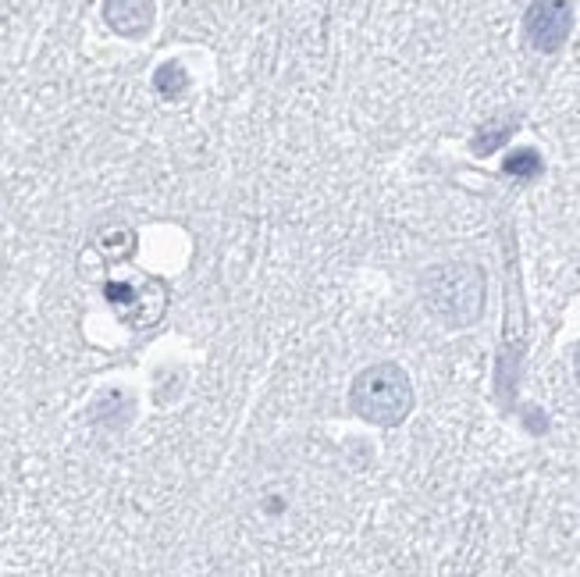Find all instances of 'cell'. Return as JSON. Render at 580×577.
<instances>
[{
  "label": "cell",
  "mask_w": 580,
  "mask_h": 577,
  "mask_svg": "<svg viewBox=\"0 0 580 577\" xmlns=\"http://www.w3.org/2000/svg\"><path fill=\"white\" fill-rule=\"evenodd\" d=\"M186 86H189V79H186L182 68H178L175 61H172V64H164V68L157 72V89H161L164 97H178Z\"/></svg>",
  "instance_id": "obj_7"
},
{
  "label": "cell",
  "mask_w": 580,
  "mask_h": 577,
  "mask_svg": "<svg viewBox=\"0 0 580 577\" xmlns=\"http://www.w3.org/2000/svg\"><path fill=\"white\" fill-rule=\"evenodd\" d=\"M570 29H573L570 0H534L524 15L527 43L541 50V54H556V50L570 40Z\"/></svg>",
  "instance_id": "obj_3"
},
{
  "label": "cell",
  "mask_w": 580,
  "mask_h": 577,
  "mask_svg": "<svg viewBox=\"0 0 580 577\" xmlns=\"http://www.w3.org/2000/svg\"><path fill=\"white\" fill-rule=\"evenodd\" d=\"M104 18L118 36L139 40L153 25V0H104Z\"/></svg>",
  "instance_id": "obj_4"
},
{
  "label": "cell",
  "mask_w": 580,
  "mask_h": 577,
  "mask_svg": "<svg viewBox=\"0 0 580 577\" xmlns=\"http://www.w3.org/2000/svg\"><path fill=\"white\" fill-rule=\"evenodd\" d=\"M513 128H517V122H488L481 133L474 136V143H470L474 153H492L499 143H506Z\"/></svg>",
  "instance_id": "obj_5"
},
{
  "label": "cell",
  "mask_w": 580,
  "mask_h": 577,
  "mask_svg": "<svg viewBox=\"0 0 580 577\" xmlns=\"http://www.w3.org/2000/svg\"><path fill=\"white\" fill-rule=\"evenodd\" d=\"M484 297H488L484 272L470 261L431 264L420 275V300L431 311V317L442 321L445 328H470L484 314Z\"/></svg>",
  "instance_id": "obj_1"
},
{
  "label": "cell",
  "mask_w": 580,
  "mask_h": 577,
  "mask_svg": "<svg viewBox=\"0 0 580 577\" xmlns=\"http://www.w3.org/2000/svg\"><path fill=\"white\" fill-rule=\"evenodd\" d=\"M502 168H506V175L534 178V175H541V153L538 150H513Z\"/></svg>",
  "instance_id": "obj_6"
},
{
  "label": "cell",
  "mask_w": 580,
  "mask_h": 577,
  "mask_svg": "<svg viewBox=\"0 0 580 577\" xmlns=\"http://www.w3.org/2000/svg\"><path fill=\"white\" fill-rule=\"evenodd\" d=\"M573 375H577V385H580V346L573 350Z\"/></svg>",
  "instance_id": "obj_8"
},
{
  "label": "cell",
  "mask_w": 580,
  "mask_h": 577,
  "mask_svg": "<svg viewBox=\"0 0 580 577\" xmlns=\"http://www.w3.org/2000/svg\"><path fill=\"white\" fill-rule=\"evenodd\" d=\"M350 406L370 425L395 428L403 425L414 410V381L399 364H370L353 378L350 389Z\"/></svg>",
  "instance_id": "obj_2"
}]
</instances>
